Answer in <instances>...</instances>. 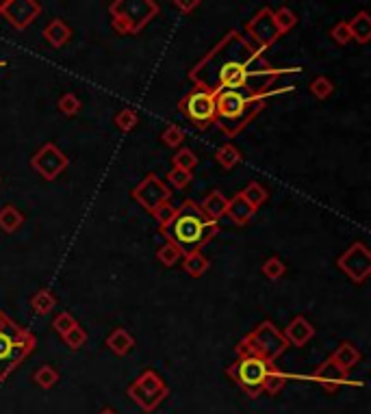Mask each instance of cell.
Instances as JSON below:
<instances>
[{"label": "cell", "instance_id": "cell-43", "mask_svg": "<svg viewBox=\"0 0 371 414\" xmlns=\"http://www.w3.org/2000/svg\"><path fill=\"white\" fill-rule=\"evenodd\" d=\"M172 5H174L181 13H191V11H195V9L202 5V0H172Z\"/></svg>", "mask_w": 371, "mask_h": 414}, {"label": "cell", "instance_id": "cell-16", "mask_svg": "<svg viewBox=\"0 0 371 414\" xmlns=\"http://www.w3.org/2000/svg\"><path fill=\"white\" fill-rule=\"evenodd\" d=\"M282 334H285L287 343L293 345V347H304V345L315 336V328L311 326V321L307 317L297 315L289 321V326L285 328Z\"/></svg>", "mask_w": 371, "mask_h": 414}, {"label": "cell", "instance_id": "cell-42", "mask_svg": "<svg viewBox=\"0 0 371 414\" xmlns=\"http://www.w3.org/2000/svg\"><path fill=\"white\" fill-rule=\"evenodd\" d=\"M76 323H79V321L74 319L72 313H59V315L55 317V321H52V330H55L59 336H63L67 330H72Z\"/></svg>", "mask_w": 371, "mask_h": 414}, {"label": "cell", "instance_id": "cell-20", "mask_svg": "<svg viewBox=\"0 0 371 414\" xmlns=\"http://www.w3.org/2000/svg\"><path fill=\"white\" fill-rule=\"evenodd\" d=\"M107 347L115 354V356H120V358H124V356H128L130 352H132V347H135V336L126 330V328H115L109 336H107Z\"/></svg>", "mask_w": 371, "mask_h": 414}, {"label": "cell", "instance_id": "cell-7", "mask_svg": "<svg viewBox=\"0 0 371 414\" xmlns=\"http://www.w3.org/2000/svg\"><path fill=\"white\" fill-rule=\"evenodd\" d=\"M237 347L241 350H248L269 362H276L287 350H289V343L282 334V330H278L272 321H261L254 330H250L239 343Z\"/></svg>", "mask_w": 371, "mask_h": 414}, {"label": "cell", "instance_id": "cell-44", "mask_svg": "<svg viewBox=\"0 0 371 414\" xmlns=\"http://www.w3.org/2000/svg\"><path fill=\"white\" fill-rule=\"evenodd\" d=\"M98 414H118V412H115L113 408H105V410H100Z\"/></svg>", "mask_w": 371, "mask_h": 414}, {"label": "cell", "instance_id": "cell-41", "mask_svg": "<svg viewBox=\"0 0 371 414\" xmlns=\"http://www.w3.org/2000/svg\"><path fill=\"white\" fill-rule=\"evenodd\" d=\"M330 38L339 44V46H348L352 42V33H350V26L348 22H336L332 28H330Z\"/></svg>", "mask_w": 371, "mask_h": 414}, {"label": "cell", "instance_id": "cell-38", "mask_svg": "<svg viewBox=\"0 0 371 414\" xmlns=\"http://www.w3.org/2000/svg\"><path fill=\"white\" fill-rule=\"evenodd\" d=\"M274 22L280 30V35H285V33H289L297 24V18L289 7H280L278 11H274Z\"/></svg>", "mask_w": 371, "mask_h": 414}, {"label": "cell", "instance_id": "cell-11", "mask_svg": "<svg viewBox=\"0 0 371 414\" xmlns=\"http://www.w3.org/2000/svg\"><path fill=\"white\" fill-rule=\"evenodd\" d=\"M30 167L35 169L44 180L52 183L63 174L67 167H70V159H67V154L59 146L48 142L30 156Z\"/></svg>", "mask_w": 371, "mask_h": 414}, {"label": "cell", "instance_id": "cell-46", "mask_svg": "<svg viewBox=\"0 0 371 414\" xmlns=\"http://www.w3.org/2000/svg\"><path fill=\"white\" fill-rule=\"evenodd\" d=\"M7 65V61H0V67H5Z\"/></svg>", "mask_w": 371, "mask_h": 414}, {"label": "cell", "instance_id": "cell-28", "mask_svg": "<svg viewBox=\"0 0 371 414\" xmlns=\"http://www.w3.org/2000/svg\"><path fill=\"white\" fill-rule=\"evenodd\" d=\"M59 377L61 375H59V371L52 364H44V367H40L35 373H33V382H35L44 391H50V389H55L59 384Z\"/></svg>", "mask_w": 371, "mask_h": 414}, {"label": "cell", "instance_id": "cell-32", "mask_svg": "<svg viewBox=\"0 0 371 414\" xmlns=\"http://www.w3.org/2000/svg\"><path fill=\"white\" fill-rule=\"evenodd\" d=\"M156 260L163 265V267H174L176 263H181L183 260V254H181V250L176 248V246H172V243H165L156 250Z\"/></svg>", "mask_w": 371, "mask_h": 414}, {"label": "cell", "instance_id": "cell-21", "mask_svg": "<svg viewBox=\"0 0 371 414\" xmlns=\"http://www.w3.org/2000/svg\"><path fill=\"white\" fill-rule=\"evenodd\" d=\"M200 209H202V213H205L209 219H215V222H219V217H224L226 215V209H228V197L222 193V191H211L205 200L200 202Z\"/></svg>", "mask_w": 371, "mask_h": 414}, {"label": "cell", "instance_id": "cell-25", "mask_svg": "<svg viewBox=\"0 0 371 414\" xmlns=\"http://www.w3.org/2000/svg\"><path fill=\"white\" fill-rule=\"evenodd\" d=\"M215 161L219 163V167L232 169V167H237V165L244 161V154H241V150H239L237 146H234V144L226 142V144H222V146L215 150Z\"/></svg>", "mask_w": 371, "mask_h": 414}, {"label": "cell", "instance_id": "cell-30", "mask_svg": "<svg viewBox=\"0 0 371 414\" xmlns=\"http://www.w3.org/2000/svg\"><path fill=\"white\" fill-rule=\"evenodd\" d=\"M261 271H263L265 278H269V280H280L282 275L287 273V265H285V260L280 256H269L261 265Z\"/></svg>", "mask_w": 371, "mask_h": 414}, {"label": "cell", "instance_id": "cell-6", "mask_svg": "<svg viewBox=\"0 0 371 414\" xmlns=\"http://www.w3.org/2000/svg\"><path fill=\"white\" fill-rule=\"evenodd\" d=\"M156 13L159 5L154 0H113L109 7L111 26L120 35H137Z\"/></svg>", "mask_w": 371, "mask_h": 414}, {"label": "cell", "instance_id": "cell-22", "mask_svg": "<svg viewBox=\"0 0 371 414\" xmlns=\"http://www.w3.org/2000/svg\"><path fill=\"white\" fill-rule=\"evenodd\" d=\"M350 33H352V40L358 42V44H369L371 40V18L367 11H358L350 22Z\"/></svg>", "mask_w": 371, "mask_h": 414}, {"label": "cell", "instance_id": "cell-47", "mask_svg": "<svg viewBox=\"0 0 371 414\" xmlns=\"http://www.w3.org/2000/svg\"><path fill=\"white\" fill-rule=\"evenodd\" d=\"M0 183H3V178H0Z\"/></svg>", "mask_w": 371, "mask_h": 414}, {"label": "cell", "instance_id": "cell-39", "mask_svg": "<svg viewBox=\"0 0 371 414\" xmlns=\"http://www.w3.org/2000/svg\"><path fill=\"white\" fill-rule=\"evenodd\" d=\"M176 206H172L170 202H163V204H159L156 209L152 211V217L156 219V224H159V228H165L167 224H170L172 219H174V215H176Z\"/></svg>", "mask_w": 371, "mask_h": 414}, {"label": "cell", "instance_id": "cell-33", "mask_svg": "<svg viewBox=\"0 0 371 414\" xmlns=\"http://www.w3.org/2000/svg\"><path fill=\"white\" fill-rule=\"evenodd\" d=\"M57 109H59L63 115H67V117H74V115L81 113L83 105H81L79 96H74V93H63V96L57 100Z\"/></svg>", "mask_w": 371, "mask_h": 414}, {"label": "cell", "instance_id": "cell-13", "mask_svg": "<svg viewBox=\"0 0 371 414\" xmlns=\"http://www.w3.org/2000/svg\"><path fill=\"white\" fill-rule=\"evenodd\" d=\"M246 33H248V38L256 44V48L267 50L269 46H272L280 38V30H278V26L274 22V11L267 9V7L261 9L246 24Z\"/></svg>", "mask_w": 371, "mask_h": 414}, {"label": "cell", "instance_id": "cell-1", "mask_svg": "<svg viewBox=\"0 0 371 414\" xmlns=\"http://www.w3.org/2000/svg\"><path fill=\"white\" fill-rule=\"evenodd\" d=\"M302 72L299 67H269L263 59V50L254 48L237 30L228 35L202 59L189 79L195 87L219 93L224 89L234 91H269L274 89L276 79Z\"/></svg>", "mask_w": 371, "mask_h": 414}, {"label": "cell", "instance_id": "cell-34", "mask_svg": "<svg viewBox=\"0 0 371 414\" xmlns=\"http://www.w3.org/2000/svg\"><path fill=\"white\" fill-rule=\"evenodd\" d=\"M193 180V174L191 171H185V169H176V167H172L170 171H167V187L170 189H185V187H189V183Z\"/></svg>", "mask_w": 371, "mask_h": 414}, {"label": "cell", "instance_id": "cell-26", "mask_svg": "<svg viewBox=\"0 0 371 414\" xmlns=\"http://www.w3.org/2000/svg\"><path fill=\"white\" fill-rule=\"evenodd\" d=\"M57 306V297L50 289H40L35 295L30 297V308L35 315H48L50 310Z\"/></svg>", "mask_w": 371, "mask_h": 414}, {"label": "cell", "instance_id": "cell-14", "mask_svg": "<svg viewBox=\"0 0 371 414\" xmlns=\"http://www.w3.org/2000/svg\"><path fill=\"white\" fill-rule=\"evenodd\" d=\"M0 16H3L13 28L24 30L42 16V5L38 0H9Z\"/></svg>", "mask_w": 371, "mask_h": 414}, {"label": "cell", "instance_id": "cell-8", "mask_svg": "<svg viewBox=\"0 0 371 414\" xmlns=\"http://www.w3.org/2000/svg\"><path fill=\"white\" fill-rule=\"evenodd\" d=\"M126 395L137 403L144 412H154L170 395V386L165 384V379L152 371L146 369L135 382L126 389Z\"/></svg>", "mask_w": 371, "mask_h": 414}, {"label": "cell", "instance_id": "cell-36", "mask_svg": "<svg viewBox=\"0 0 371 414\" xmlns=\"http://www.w3.org/2000/svg\"><path fill=\"white\" fill-rule=\"evenodd\" d=\"M113 122H115V126H118L122 132H130V130L137 128L139 115H137V111H135V109H122V111L115 115Z\"/></svg>", "mask_w": 371, "mask_h": 414}, {"label": "cell", "instance_id": "cell-2", "mask_svg": "<svg viewBox=\"0 0 371 414\" xmlns=\"http://www.w3.org/2000/svg\"><path fill=\"white\" fill-rule=\"evenodd\" d=\"M293 91L291 87H274L269 91H234V89H224L219 93H215V107H217V117H215V126L226 134V137H237L265 107L267 100Z\"/></svg>", "mask_w": 371, "mask_h": 414}, {"label": "cell", "instance_id": "cell-5", "mask_svg": "<svg viewBox=\"0 0 371 414\" xmlns=\"http://www.w3.org/2000/svg\"><path fill=\"white\" fill-rule=\"evenodd\" d=\"M276 367V362H269L248 350L237 347V358L232 364H228L226 375L237 384L250 399H258L263 395V384L267 373Z\"/></svg>", "mask_w": 371, "mask_h": 414}, {"label": "cell", "instance_id": "cell-29", "mask_svg": "<svg viewBox=\"0 0 371 414\" xmlns=\"http://www.w3.org/2000/svg\"><path fill=\"white\" fill-rule=\"evenodd\" d=\"M241 195H244V200H246L250 206H254V209L258 211V206H263V204L267 202L269 191H267L261 183H250V185L241 191Z\"/></svg>", "mask_w": 371, "mask_h": 414}, {"label": "cell", "instance_id": "cell-4", "mask_svg": "<svg viewBox=\"0 0 371 414\" xmlns=\"http://www.w3.org/2000/svg\"><path fill=\"white\" fill-rule=\"evenodd\" d=\"M35 345V334L0 310V384L7 382V377L33 354Z\"/></svg>", "mask_w": 371, "mask_h": 414}, {"label": "cell", "instance_id": "cell-23", "mask_svg": "<svg viewBox=\"0 0 371 414\" xmlns=\"http://www.w3.org/2000/svg\"><path fill=\"white\" fill-rule=\"evenodd\" d=\"M24 224V215L20 213L18 206L13 204H5L3 209H0V230L7 232V234H13L22 228Z\"/></svg>", "mask_w": 371, "mask_h": 414}, {"label": "cell", "instance_id": "cell-18", "mask_svg": "<svg viewBox=\"0 0 371 414\" xmlns=\"http://www.w3.org/2000/svg\"><path fill=\"white\" fill-rule=\"evenodd\" d=\"M44 40L52 46V48H63L67 42L72 40V28L67 26L61 18H55L48 22V26L44 28Z\"/></svg>", "mask_w": 371, "mask_h": 414}, {"label": "cell", "instance_id": "cell-17", "mask_svg": "<svg viewBox=\"0 0 371 414\" xmlns=\"http://www.w3.org/2000/svg\"><path fill=\"white\" fill-rule=\"evenodd\" d=\"M254 215H256V209L244 200V195L239 191V193H234L228 200V209H226V215L224 217H228L234 226L244 228V226H248L254 219Z\"/></svg>", "mask_w": 371, "mask_h": 414}, {"label": "cell", "instance_id": "cell-37", "mask_svg": "<svg viewBox=\"0 0 371 414\" xmlns=\"http://www.w3.org/2000/svg\"><path fill=\"white\" fill-rule=\"evenodd\" d=\"M61 338H63V343L67 345V347H70L72 352H76V350H81L83 345L87 343V332L76 323L72 330H67Z\"/></svg>", "mask_w": 371, "mask_h": 414}, {"label": "cell", "instance_id": "cell-3", "mask_svg": "<svg viewBox=\"0 0 371 414\" xmlns=\"http://www.w3.org/2000/svg\"><path fill=\"white\" fill-rule=\"evenodd\" d=\"M159 232L165 236L167 243H172L181 250V254H191V252H202L219 232V224L215 219H209L202 213L200 204L193 200H185L174 219L165 228H159Z\"/></svg>", "mask_w": 371, "mask_h": 414}, {"label": "cell", "instance_id": "cell-10", "mask_svg": "<svg viewBox=\"0 0 371 414\" xmlns=\"http://www.w3.org/2000/svg\"><path fill=\"white\" fill-rule=\"evenodd\" d=\"M336 267H339L354 284L367 282L369 275H371V252H369V248L363 243V241H356V243H352L339 258H336Z\"/></svg>", "mask_w": 371, "mask_h": 414}, {"label": "cell", "instance_id": "cell-31", "mask_svg": "<svg viewBox=\"0 0 371 414\" xmlns=\"http://www.w3.org/2000/svg\"><path fill=\"white\" fill-rule=\"evenodd\" d=\"M161 142H163V146H167V148L178 150V148H183L185 132H183V128H181V126L170 124V126H165V130L161 132Z\"/></svg>", "mask_w": 371, "mask_h": 414}, {"label": "cell", "instance_id": "cell-27", "mask_svg": "<svg viewBox=\"0 0 371 414\" xmlns=\"http://www.w3.org/2000/svg\"><path fill=\"white\" fill-rule=\"evenodd\" d=\"M289 379H291L289 373H285V371H280L278 367H274L272 371L267 373V377H265L263 393H267V395H278V393L287 386Z\"/></svg>", "mask_w": 371, "mask_h": 414}, {"label": "cell", "instance_id": "cell-45", "mask_svg": "<svg viewBox=\"0 0 371 414\" xmlns=\"http://www.w3.org/2000/svg\"><path fill=\"white\" fill-rule=\"evenodd\" d=\"M7 3H9V0H0V13H3V9L7 7Z\"/></svg>", "mask_w": 371, "mask_h": 414}, {"label": "cell", "instance_id": "cell-40", "mask_svg": "<svg viewBox=\"0 0 371 414\" xmlns=\"http://www.w3.org/2000/svg\"><path fill=\"white\" fill-rule=\"evenodd\" d=\"M311 93L317 98V100H326V98H330L332 96V91H334V85H332V81L328 79V76H317L313 83H311Z\"/></svg>", "mask_w": 371, "mask_h": 414}, {"label": "cell", "instance_id": "cell-35", "mask_svg": "<svg viewBox=\"0 0 371 414\" xmlns=\"http://www.w3.org/2000/svg\"><path fill=\"white\" fill-rule=\"evenodd\" d=\"M195 165H198V156L189 148H178V152L172 156V167H176V169L193 171Z\"/></svg>", "mask_w": 371, "mask_h": 414}, {"label": "cell", "instance_id": "cell-19", "mask_svg": "<svg viewBox=\"0 0 371 414\" xmlns=\"http://www.w3.org/2000/svg\"><path fill=\"white\" fill-rule=\"evenodd\" d=\"M336 364H339L346 373H350L358 362H360V352H358V347L354 343H350V340H343V343H339V347H336L334 352H332V356H330Z\"/></svg>", "mask_w": 371, "mask_h": 414}, {"label": "cell", "instance_id": "cell-12", "mask_svg": "<svg viewBox=\"0 0 371 414\" xmlns=\"http://www.w3.org/2000/svg\"><path fill=\"white\" fill-rule=\"evenodd\" d=\"M132 200L137 202L142 209L152 213L159 204L172 200V189L167 187V183H163L156 174H148L137 187L132 189Z\"/></svg>", "mask_w": 371, "mask_h": 414}, {"label": "cell", "instance_id": "cell-24", "mask_svg": "<svg viewBox=\"0 0 371 414\" xmlns=\"http://www.w3.org/2000/svg\"><path fill=\"white\" fill-rule=\"evenodd\" d=\"M183 269L187 275H191V278H202L207 271H209V258L202 254V252H191V254H185L183 256Z\"/></svg>", "mask_w": 371, "mask_h": 414}, {"label": "cell", "instance_id": "cell-9", "mask_svg": "<svg viewBox=\"0 0 371 414\" xmlns=\"http://www.w3.org/2000/svg\"><path fill=\"white\" fill-rule=\"evenodd\" d=\"M178 111L195 126L198 130H207L215 124L217 107H215V93L202 87H193L181 102Z\"/></svg>", "mask_w": 371, "mask_h": 414}, {"label": "cell", "instance_id": "cell-15", "mask_svg": "<svg viewBox=\"0 0 371 414\" xmlns=\"http://www.w3.org/2000/svg\"><path fill=\"white\" fill-rule=\"evenodd\" d=\"M309 379L317 382V384H319L321 389H326L328 393H336L339 389L352 384V382H350V373H346L339 364H336V362L332 360V358H326V360L311 373Z\"/></svg>", "mask_w": 371, "mask_h": 414}]
</instances>
